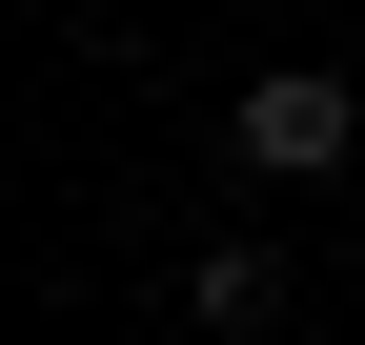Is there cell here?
I'll list each match as a JSON object with an SVG mask.
<instances>
[{
	"mask_svg": "<svg viewBox=\"0 0 365 345\" xmlns=\"http://www.w3.org/2000/svg\"><path fill=\"white\" fill-rule=\"evenodd\" d=\"M182 305H203L223 345H264V325H284V244H203V284H182Z\"/></svg>",
	"mask_w": 365,
	"mask_h": 345,
	"instance_id": "7a4b0ae2",
	"label": "cell"
},
{
	"mask_svg": "<svg viewBox=\"0 0 365 345\" xmlns=\"http://www.w3.org/2000/svg\"><path fill=\"white\" fill-rule=\"evenodd\" d=\"M223 143H244L264 183H325V163L365 143V102H345L325 61H264V81H244V122H223Z\"/></svg>",
	"mask_w": 365,
	"mask_h": 345,
	"instance_id": "6da1fadb",
	"label": "cell"
}]
</instances>
